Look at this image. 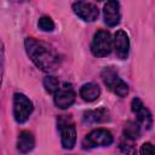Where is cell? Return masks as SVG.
Segmentation results:
<instances>
[{
	"mask_svg": "<svg viewBox=\"0 0 155 155\" xmlns=\"http://www.w3.org/2000/svg\"><path fill=\"white\" fill-rule=\"evenodd\" d=\"M24 45L29 58L40 70L45 73H51L58 68L59 57L51 45L34 38H27Z\"/></svg>",
	"mask_w": 155,
	"mask_h": 155,
	"instance_id": "cell-1",
	"label": "cell"
},
{
	"mask_svg": "<svg viewBox=\"0 0 155 155\" xmlns=\"http://www.w3.org/2000/svg\"><path fill=\"white\" fill-rule=\"evenodd\" d=\"M101 76H102L103 82L105 84V86L113 93H115L116 96H119V97H126L128 94V85L111 68L103 69Z\"/></svg>",
	"mask_w": 155,
	"mask_h": 155,
	"instance_id": "cell-2",
	"label": "cell"
},
{
	"mask_svg": "<svg viewBox=\"0 0 155 155\" xmlns=\"http://www.w3.org/2000/svg\"><path fill=\"white\" fill-rule=\"evenodd\" d=\"M113 50V39L109 31L98 30L91 44V52L96 57H105Z\"/></svg>",
	"mask_w": 155,
	"mask_h": 155,
	"instance_id": "cell-3",
	"label": "cell"
},
{
	"mask_svg": "<svg viewBox=\"0 0 155 155\" xmlns=\"http://www.w3.org/2000/svg\"><path fill=\"white\" fill-rule=\"evenodd\" d=\"M33 111V103L31 101L24 96L23 93H15L13 94V116L15 120L19 124L25 122Z\"/></svg>",
	"mask_w": 155,
	"mask_h": 155,
	"instance_id": "cell-4",
	"label": "cell"
},
{
	"mask_svg": "<svg viewBox=\"0 0 155 155\" xmlns=\"http://www.w3.org/2000/svg\"><path fill=\"white\" fill-rule=\"evenodd\" d=\"M59 130H61V143L64 149H73L76 142V128L74 124L70 121V117L65 115L61 116L58 120Z\"/></svg>",
	"mask_w": 155,
	"mask_h": 155,
	"instance_id": "cell-5",
	"label": "cell"
},
{
	"mask_svg": "<svg viewBox=\"0 0 155 155\" xmlns=\"http://www.w3.org/2000/svg\"><path fill=\"white\" fill-rule=\"evenodd\" d=\"M113 143V134L105 128H97L90 132L82 142L84 148L108 147Z\"/></svg>",
	"mask_w": 155,
	"mask_h": 155,
	"instance_id": "cell-6",
	"label": "cell"
},
{
	"mask_svg": "<svg viewBox=\"0 0 155 155\" xmlns=\"http://www.w3.org/2000/svg\"><path fill=\"white\" fill-rule=\"evenodd\" d=\"M53 96H54L53 101H54L56 107L61 109L69 108L75 101V91L73 86L68 82H64L62 86H59L57 91L53 93Z\"/></svg>",
	"mask_w": 155,
	"mask_h": 155,
	"instance_id": "cell-7",
	"label": "cell"
},
{
	"mask_svg": "<svg viewBox=\"0 0 155 155\" xmlns=\"http://www.w3.org/2000/svg\"><path fill=\"white\" fill-rule=\"evenodd\" d=\"M73 11L78 17H80L85 22L96 21L99 13L96 5L90 4V2H84V1H78L73 4Z\"/></svg>",
	"mask_w": 155,
	"mask_h": 155,
	"instance_id": "cell-8",
	"label": "cell"
},
{
	"mask_svg": "<svg viewBox=\"0 0 155 155\" xmlns=\"http://www.w3.org/2000/svg\"><path fill=\"white\" fill-rule=\"evenodd\" d=\"M103 15H104V22L109 27L117 25L121 19V11H120L119 1L117 0H108L103 7Z\"/></svg>",
	"mask_w": 155,
	"mask_h": 155,
	"instance_id": "cell-9",
	"label": "cell"
},
{
	"mask_svg": "<svg viewBox=\"0 0 155 155\" xmlns=\"http://www.w3.org/2000/svg\"><path fill=\"white\" fill-rule=\"evenodd\" d=\"M113 48L120 59H126L130 52V40L128 35L124 30H117L113 39Z\"/></svg>",
	"mask_w": 155,
	"mask_h": 155,
	"instance_id": "cell-10",
	"label": "cell"
},
{
	"mask_svg": "<svg viewBox=\"0 0 155 155\" xmlns=\"http://www.w3.org/2000/svg\"><path fill=\"white\" fill-rule=\"evenodd\" d=\"M131 108H132V111L136 114L138 122L142 124V125H145L147 128H150L151 125H153L151 113L143 104V102L139 98H133L132 99V103H131Z\"/></svg>",
	"mask_w": 155,
	"mask_h": 155,
	"instance_id": "cell-11",
	"label": "cell"
},
{
	"mask_svg": "<svg viewBox=\"0 0 155 155\" xmlns=\"http://www.w3.org/2000/svg\"><path fill=\"white\" fill-rule=\"evenodd\" d=\"M85 124H101L109 120V111L105 108H99L94 110H88L84 114Z\"/></svg>",
	"mask_w": 155,
	"mask_h": 155,
	"instance_id": "cell-12",
	"label": "cell"
},
{
	"mask_svg": "<svg viewBox=\"0 0 155 155\" xmlns=\"http://www.w3.org/2000/svg\"><path fill=\"white\" fill-rule=\"evenodd\" d=\"M35 145V138L31 132L22 131L17 139V149L21 153H29Z\"/></svg>",
	"mask_w": 155,
	"mask_h": 155,
	"instance_id": "cell-13",
	"label": "cell"
},
{
	"mask_svg": "<svg viewBox=\"0 0 155 155\" xmlns=\"http://www.w3.org/2000/svg\"><path fill=\"white\" fill-rule=\"evenodd\" d=\"M101 96V87L94 82L82 85L80 88V97L86 102H93Z\"/></svg>",
	"mask_w": 155,
	"mask_h": 155,
	"instance_id": "cell-14",
	"label": "cell"
},
{
	"mask_svg": "<svg viewBox=\"0 0 155 155\" xmlns=\"http://www.w3.org/2000/svg\"><path fill=\"white\" fill-rule=\"evenodd\" d=\"M124 134L127 139H131V140H134L137 138H139L140 136V127L138 124L136 122H127L125 125V128H124Z\"/></svg>",
	"mask_w": 155,
	"mask_h": 155,
	"instance_id": "cell-15",
	"label": "cell"
},
{
	"mask_svg": "<svg viewBox=\"0 0 155 155\" xmlns=\"http://www.w3.org/2000/svg\"><path fill=\"white\" fill-rule=\"evenodd\" d=\"M44 87L48 93H54L57 88L59 87V81L56 76L53 75H47L44 79Z\"/></svg>",
	"mask_w": 155,
	"mask_h": 155,
	"instance_id": "cell-16",
	"label": "cell"
},
{
	"mask_svg": "<svg viewBox=\"0 0 155 155\" xmlns=\"http://www.w3.org/2000/svg\"><path fill=\"white\" fill-rule=\"evenodd\" d=\"M38 25H39V28L42 31H52L54 29V23H53V21L48 16L40 17L39 22H38Z\"/></svg>",
	"mask_w": 155,
	"mask_h": 155,
	"instance_id": "cell-17",
	"label": "cell"
},
{
	"mask_svg": "<svg viewBox=\"0 0 155 155\" xmlns=\"http://www.w3.org/2000/svg\"><path fill=\"white\" fill-rule=\"evenodd\" d=\"M140 154H154V147L151 145V143H144L139 150Z\"/></svg>",
	"mask_w": 155,
	"mask_h": 155,
	"instance_id": "cell-18",
	"label": "cell"
},
{
	"mask_svg": "<svg viewBox=\"0 0 155 155\" xmlns=\"http://www.w3.org/2000/svg\"><path fill=\"white\" fill-rule=\"evenodd\" d=\"M2 71H4V48H2V42L0 40V85L2 80Z\"/></svg>",
	"mask_w": 155,
	"mask_h": 155,
	"instance_id": "cell-19",
	"label": "cell"
},
{
	"mask_svg": "<svg viewBox=\"0 0 155 155\" xmlns=\"http://www.w3.org/2000/svg\"><path fill=\"white\" fill-rule=\"evenodd\" d=\"M97 1H104V0H97Z\"/></svg>",
	"mask_w": 155,
	"mask_h": 155,
	"instance_id": "cell-20",
	"label": "cell"
}]
</instances>
